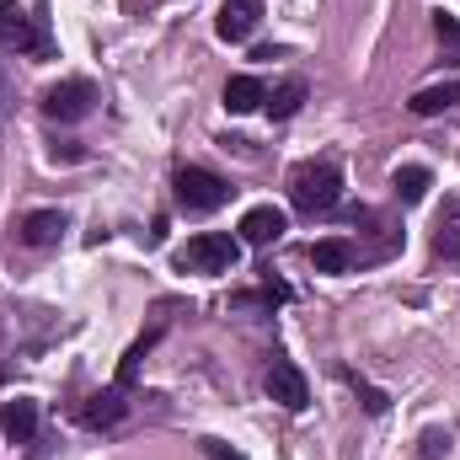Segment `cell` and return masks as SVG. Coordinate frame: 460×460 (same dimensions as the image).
Listing matches in <instances>:
<instances>
[{"label": "cell", "mask_w": 460, "mask_h": 460, "mask_svg": "<svg viewBox=\"0 0 460 460\" xmlns=\"http://www.w3.org/2000/svg\"><path fill=\"white\" fill-rule=\"evenodd\" d=\"M338 199H343V172L332 161H300L289 172V204L300 215H327L338 209Z\"/></svg>", "instance_id": "6da1fadb"}, {"label": "cell", "mask_w": 460, "mask_h": 460, "mask_svg": "<svg viewBox=\"0 0 460 460\" xmlns=\"http://www.w3.org/2000/svg\"><path fill=\"white\" fill-rule=\"evenodd\" d=\"M235 257H241V241H235V235H220V230H204V235H193V241L177 252V262H182L188 273H230Z\"/></svg>", "instance_id": "7a4b0ae2"}, {"label": "cell", "mask_w": 460, "mask_h": 460, "mask_svg": "<svg viewBox=\"0 0 460 460\" xmlns=\"http://www.w3.org/2000/svg\"><path fill=\"white\" fill-rule=\"evenodd\" d=\"M226 199H230V182L220 172H204V166H182L177 172V204L188 215H215Z\"/></svg>", "instance_id": "3957f363"}, {"label": "cell", "mask_w": 460, "mask_h": 460, "mask_svg": "<svg viewBox=\"0 0 460 460\" xmlns=\"http://www.w3.org/2000/svg\"><path fill=\"white\" fill-rule=\"evenodd\" d=\"M38 108H43V118H54V123H81V118L97 108V86H92V81H81V75L54 81V86L38 97Z\"/></svg>", "instance_id": "277c9868"}, {"label": "cell", "mask_w": 460, "mask_h": 460, "mask_svg": "<svg viewBox=\"0 0 460 460\" xmlns=\"http://www.w3.org/2000/svg\"><path fill=\"white\" fill-rule=\"evenodd\" d=\"M0 43L16 49V54H43V49H49L43 32L32 27V16H27L16 0H0Z\"/></svg>", "instance_id": "5b68a950"}, {"label": "cell", "mask_w": 460, "mask_h": 460, "mask_svg": "<svg viewBox=\"0 0 460 460\" xmlns=\"http://www.w3.org/2000/svg\"><path fill=\"white\" fill-rule=\"evenodd\" d=\"M268 396H273L279 407L300 412V407L311 402V385H305V375H300L289 358H273V364H268Z\"/></svg>", "instance_id": "8992f818"}, {"label": "cell", "mask_w": 460, "mask_h": 460, "mask_svg": "<svg viewBox=\"0 0 460 460\" xmlns=\"http://www.w3.org/2000/svg\"><path fill=\"white\" fill-rule=\"evenodd\" d=\"M257 22H262V0H226L220 16H215V32L226 43H246L257 32Z\"/></svg>", "instance_id": "52a82bcc"}, {"label": "cell", "mask_w": 460, "mask_h": 460, "mask_svg": "<svg viewBox=\"0 0 460 460\" xmlns=\"http://www.w3.org/2000/svg\"><path fill=\"white\" fill-rule=\"evenodd\" d=\"M284 230H289V220H284V209H273V204H257V209L241 215V241H246V246H273Z\"/></svg>", "instance_id": "ba28073f"}, {"label": "cell", "mask_w": 460, "mask_h": 460, "mask_svg": "<svg viewBox=\"0 0 460 460\" xmlns=\"http://www.w3.org/2000/svg\"><path fill=\"white\" fill-rule=\"evenodd\" d=\"M0 429H5V439H11V445H32V439H38V402H32V396L5 402Z\"/></svg>", "instance_id": "9c48e42d"}, {"label": "cell", "mask_w": 460, "mask_h": 460, "mask_svg": "<svg viewBox=\"0 0 460 460\" xmlns=\"http://www.w3.org/2000/svg\"><path fill=\"white\" fill-rule=\"evenodd\" d=\"M16 235H22L27 246H54V241L65 235V215H59V209H32V215L16 226Z\"/></svg>", "instance_id": "30bf717a"}, {"label": "cell", "mask_w": 460, "mask_h": 460, "mask_svg": "<svg viewBox=\"0 0 460 460\" xmlns=\"http://www.w3.org/2000/svg\"><path fill=\"white\" fill-rule=\"evenodd\" d=\"M434 252L445 262H460V199H445L439 226H434Z\"/></svg>", "instance_id": "8fae6325"}, {"label": "cell", "mask_w": 460, "mask_h": 460, "mask_svg": "<svg viewBox=\"0 0 460 460\" xmlns=\"http://www.w3.org/2000/svg\"><path fill=\"white\" fill-rule=\"evenodd\" d=\"M456 102H460V81H439V86H423L407 108H412L418 118H439V113H450Z\"/></svg>", "instance_id": "7c38bea8"}, {"label": "cell", "mask_w": 460, "mask_h": 460, "mask_svg": "<svg viewBox=\"0 0 460 460\" xmlns=\"http://www.w3.org/2000/svg\"><path fill=\"white\" fill-rule=\"evenodd\" d=\"M429 188H434L429 166H396V172H391V193H396L402 204H423V199H429Z\"/></svg>", "instance_id": "4fadbf2b"}, {"label": "cell", "mask_w": 460, "mask_h": 460, "mask_svg": "<svg viewBox=\"0 0 460 460\" xmlns=\"http://www.w3.org/2000/svg\"><path fill=\"white\" fill-rule=\"evenodd\" d=\"M118 418H123V385H118V391H97V396L81 407V423H86V429H113Z\"/></svg>", "instance_id": "5bb4252c"}, {"label": "cell", "mask_w": 460, "mask_h": 460, "mask_svg": "<svg viewBox=\"0 0 460 460\" xmlns=\"http://www.w3.org/2000/svg\"><path fill=\"white\" fill-rule=\"evenodd\" d=\"M262 97H268V92H262V81H257V75H230V81H226V108H230V113H257V108H262Z\"/></svg>", "instance_id": "9a60e30c"}, {"label": "cell", "mask_w": 460, "mask_h": 460, "mask_svg": "<svg viewBox=\"0 0 460 460\" xmlns=\"http://www.w3.org/2000/svg\"><path fill=\"white\" fill-rule=\"evenodd\" d=\"M311 268H316V273H348V268H353V246L338 241V235H332V241H316V246H311Z\"/></svg>", "instance_id": "2e32d148"}, {"label": "cell", "mask_w": 460, "mask_h": 460, "mask_svg": "<svg viewBox=\"0 0 460 460\" xmlns=\"http://www.w3.org/2000/svg\"><path fill=\"white\" fill-rule=\"evenodd\" d=\"M262 102H268V113H273V118H295L300 108H305V81H300V75H289V81H279V86H273V97H262Z\"/></svg>", "instance_id": "e0dca14e"}, {"label": "cell", "mask_w": 460, "mask_h": 460, "mask_svg": "<svg viewBox=\"0 0 460 460\" xmlns=\"http://www.w3.org/2000/svg\"><path fill=\"white\" fill-rule=\"evenodd\" d=\"M434 32H439V43H445V49H460V22H456V16H445V11H439V16H434Z\"/></svg>", "instance_id": "ac0fdd59"}, {"label": "cell", "mask_w": 460, "mask_h": 460, "mask_svg": "<svg viewBox=\"0 0 460 460\" xmlns=\"http://www.w3.org/2000/svg\"><path fill=\"white\" fill-rule=\"evenodd\" d=\"M450 456V434H423V460H445Z\"/></svg>", "instance_id": "d6986e66"}, {"label": "cell", "mask_w": 460, "mask_h": 460, "mask_svg": "<svg viewBox=\"0 0 460 460\" xmlns=\"http://www.w3.org/2000/svg\"><path fill=\"white\" fill-rule=\"evenodd\" d=\"M204 456L209 460H246L235 445H226V439H204Z\"/></svg>", "instance_id": "ffe728a7"}, {"label": "cell", "mask_w": 460, "mask_h": 460, "mask_svg": "<svg viewBox=\"0 0 460 460\" xmlns=\"http://www.w3.org/2000/svg\"><path fill=\"white\" fill-rule=\"evenodd\" d=\"M358 396H364V407H369V412H385V396H380L375 385H358Z\"/></svg>", "instance_id": "44dd1931"}]
</instances>
